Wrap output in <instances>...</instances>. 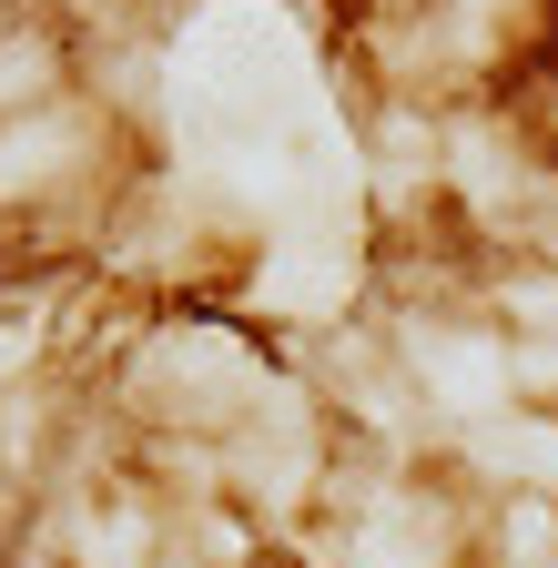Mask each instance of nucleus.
Masks as SVG:
<instances>
[]
</instances>
